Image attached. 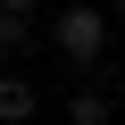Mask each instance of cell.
I'll use <instances>...</instances> for the list:
<instances>
[{"mask_svg": "<svg viewBox=\"0 0 125 125\" xmlns=\"http://www.w3.org/2000/svg\"><path fill=\"white\" fill-rule=\"evenodd\" d=\"M50 42H58V58H67L75 75H92V67H100V50H108V17L92 9V0H67V9L50 17Z\"/></svg>", "mask_w": 125, "mask_h": 125, "instance_id": "cell-1", "label": "cell"}, {"mask_svg": "<svg viewBox=\"0 0 125 125\" xmlns=\"http://www.w3.org/2000/svg\"><path fill=\"white\" fill-rule=\"evenodd\" d=\"M33 75H0V125H33Z\"/></svg>", "mask_w": 125, "mask_h": 125, "instance_id": "cell-2", "label": "cell"}, {"mask_svg": "<svg viewBox=\"0 0 125 125\" xmlns=\"http://www.w3.org/2000/svg\"><path fill=\"white\" fill-rule=\"evenodd\" d=\"M117 108H108V92H92V83H75L67 92V125H108Z\"/></svg>", "mask_w": 125, "mask_h": 125, "instance_id": "cell-3", "label": "cell"}, {"mask_svg": "<svg viewBox=\"0 0 125 125\" xmlns=\"http://www.w3.org/2000/svg\"><path fill=\"white\" fill-rule=\"evenodd\" d=\"M33 42V17H17V9H0V58H17Z\"/></svg>", "mask_w": 125, "mask_h": 125, "instance_id": "cell-4", "label": "cell"}, {"mask_svg": "<svg viewBox=\"0 0 125 125\" xmlns=\"http://www.w3.org/2000/svg\"><path fill=\"white\" fill-rule=\"evenodd\" d=\"M0 9H17V17H33V9H42V0H0Z\"/></svg>", "mask_w": 125, "mask_h": 125, "instance_id": "cell-5", "label": "cell"}, {"mask_svg": "<svg viewBox=\"0 0 125 125\" xmlns=\"http://www.w3.org/2000/svg\"><path fill=\"white\" fill-rule=\"evenodd\" d=\"M108 9H117V17H125V0H108Z\"/></svg>", "mask_w": 125, "mask_h": 125, "instance_id": "cell-6", "label": "cell"}, {"mask_svg": "<svg viewBox=\"0 0 125 125\" xmlns=\"http://www.w3.org/2000/svg\"><path fill=\"white\" fill-rule=\"evenodd\" d=\"M117 75H125V58H117Z\"/></svg>", "mask_w": 125, "mask_h": 125, "instance_id": "cell-7", "label": "cell"}]
</instances>
